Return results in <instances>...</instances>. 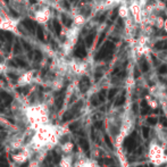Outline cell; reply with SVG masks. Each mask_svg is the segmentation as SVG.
Wrapping results in <instances>:
<instances>
[{
    "label": "cell",
    "instance_id": "obj_1",
    "mask_svg": "<svg viewBox=\"0 0 167 167\" xmlns=\"http://www.w3.org/2000/svg\"><path fill=\"white\" fill-rule=\"evenodd\" d=\"M148 159L155 167H160L167 164L166 147L156 138L151 139L148 146Z\"/></svg>",
    "mask_w": 167,
    "mask_h": 167
},
{
    "label": "cell",
    "instance_id": "obj_2",
    "mask_svg": "<svg viewBox=\"0 0 167 167\" xmlns=\"http://www.w3.org/2000/svg\"><path fill=\"white\" fill-rule=\"evenodd\" d=\"M128 9H130V14L132 15L133 22L135 24H141L142 23V17H143V8L139 3L138 0H132L131 3L128 5Z\"/></svg>",
    "mask_w": 167,
    "mask_h": 167
},
{
    "label": "cell",
    "instance_id": "obj_3",
    "mask_svg": "<svg viewBox=\"0 0 167 167\" xmlns=\"http://www.w3.org/2000/svg\"><path fill=\"white\" fill-rule=\"evenodd\" d=\"M118 16L125 20V18H128L130 17V9H128V5L125 2H122L119 8H118Z\"/></svg>",
    "mask_w": 167,
    "mask_h": 167
},
{
    "label": "cell",
    "instance_id": "obj_4",
    "mask_svg": "<svg viewBox=\"0 0 167 167\" xmlns=\"http://www.w3.org/2000/svg\"><path fill=\"white\" fill-rule=\"evenodd\" d=\"M146 99H147V104L149 105V107H151V108H157L158 106H159V101H158L157 99L155 98V97H152V95H147L146 97Z\"/></svg>",
    "mask_w": 167,
    "mask_h": 167
},
{
    "label": "cell",
    "instance_id": "obj_5",
    "mask_svg": "<svg viewBox=\"0 0 167 167\" xmlns=\"http://www.w3.org/2000/svg\"><path fill=\"white\" fill-rule=\"evenodd\" d=\"M23 25L25 26V29L30 30V32H34L35 24H34V22H32L31 20H24L23 21Z\"/></svg>",
    "mask_w": 167,
    "mask_h": 167
},
{
    "label": "cell",
    "instance_id": "obj_6",
    "mask_svg": "<svg viewBox=\"0 0 167 167\" xmlns=\"http://www.w3.org/2000/svg\"><path fill=\"white\" fill-rule=\"evenodd\" d=\"M0 97H1V99L5 100V104H6V105H9V102L12 101V97H10L8 93H6L5 91L0 92Z\"/></svg>",
    "mask_w": 167,
    "mask_h": 167
},
{
    "label": "cell",
    "instance_id": "obj_7",
    "mask_svg": "<svg viewBox=\"0 0 167 167\" xmlns=\"http://www.w3.org/2000/svg\"><path fill=\"white\" fill-rule=\"evenodd\" d=\"M36 35H38V39H39L40 41H44V34H43V30H42V27L40 26V25H38V27H36Z\"/></svg>",
    "mask_w": 167,
    "mask_h": 167
},
{
    "label": "cell",
    "instance_id": "obj_8",
    "mask_svg": "<svg viewBox=\"0 0 167 167\" xmlns=\"http://www.w3.org/2000/svg\"><path fill=\"white\" fill-rule=\"evenodd\" d=\"M53 27H55V31H56V34H60V32H62V27H60V24H59V22L57 20L53 21Z\"/></svg>",
    "mask_w": 167,
    "mask_h": 167
},
{
    "label": "cell",
    "instance_id": "obj_9",
    "mask_svg": "<svg viewBox=\"0 0 167 167\" xmlns=\"http://www.w3.org/2000/svg\"><path fill=\"white\" fill-rule=\"evenodd\" d=\"M21 50H22V48H21L20 42H18V41H16V42H15V46H14V53H21Z\"/></svg>",
    "mask_w": 167,
    "mask_h": 167
},
{
    "label": "cell",
    "instance_id": "obj_10",
    "mask_svg": "<svg viewBox=\"0 0 167 167\" xmlns=\"http://www.w3.org/2000/svg\"><path fill=\"white\" fill-rule=\"evenodd\" d=\"M16 63H17V65H20L21 67H26V63L24 62V60H22V59L16 58Z\"/></svg>",
    "mask_w": 167,
    "mask_h": 167
},
{
    "label": "cell",
    "instance_id": "obj_11",
    "mask_svg": "<svg viewBox=\"0 0 167 167\" xmlns=\"http://www.w3.org/2000/svg\"><path fill=\"white\" fill-rule=\"evenodd\" d=\"M63 100H64V97H60V98H58L57 100H56V105H57V107H58V108H60V107H62Z\"/></svg>",
    "mask_w": 167,
    "mask_h": 167
},
{
    "label": "cell",
    "instance_id": "obj_12",
    "mask_svg": "<svg viewBox=\"0 0 167 167\" xmlns=\"http://www.w3.org/2000/svg\"><path fill=\"white\" fill-rule=\"evenodd\" d=\"M22 44H23V47L25 48V49L29 50V51H31V46H30V43H27L25 40H22Z\"/></svg>",
    "mask_w": 167,
    "mask_h": 167
},
{
    "label": "cell",
    "instance_id": "obj_13",
    "mask_svg": "<svg viewBox=\"0 0 167 167\" xmlns=\"http://www.w3.org/2000/svg\"><path fill=\"white\" fill-rule=\"evenodd\" d=\"M41 59H42V53L36 50V51H35V60H36V62H40Z\"/></svg>",
    "mask_w": 167,
    "mask_h": 167
},
{
    "label": "cell",
    "instance_id": "obj_14",
    "mask_svg": "<svg viewBox=\"0 0 167 167\" xmlns=\"http://www.w3.org/2000/svg\"><path fill=\"white\" fill-rule=\"evenodd\" d=\"M126 84H128V86L134 85V79H132V77H128V81H126Z\"/></svg>",
    "mask_w": 167,
    "mask_h": 167
},
{
    "label": "cell",
    "instance_id": "obj_15",
    "mask_svg": "<svg viewBox=\"0 0 167 167\" xmlns=\"http://www.w3.org/2000/svg\"><path fill=\"white\" fill-rule=\"evenodd\" d=\"M63 21H64V23H66V25H67V26H69V25H71V21H69L68 18L65 16V15H63Z\"/></svg>",
    "mask_w": 167,
    "mask_h": 167
},
{
    "label": "cell",
    "instance_id": "obj_16",
    "mask_svg": "<svg viewBox=\"0 0 167 167\" xmlns=\"http://www.w3.org/2000/svg\"><path fill=\"white\" fill-rule=\"evenodd\" d=\"M0 167H8V164L5 159H0Z\"/></svg>",
    "mask_w": 167,
    "mask_h": 167
},
{
    "label": "cell",
    "instance_id": "obj_17",
    "mask_svg": "<svg viewBox=\"0 0 167 167\" xmlns=\"http://www.w3.org/2000/svg\"><path fill=\"white\" fill-rule=\"evenodd\" d=\"M9 14H12V15H13L14 17H17V16H18V14H17L14 9H12V8L9 9Z\"/></svg>",
    "mask_w": 167,
    "mask_h": 167
},
{
    "label": "cell",
    "instance_id": "obj_18",
    "mask_svg": "<svg viewBox=\"0 0 167 167\" xmlns=\"http://www.w3.org/2000/svg\"><path fill=\"white\" fill-rule=\"evenodd\" d=\"M163 29H164L165 32L167 33V18H166V20H164V26H163Z\"/></svg>",
    "mask_w": 167,
    "mask_h": 167
},
{
    "label": "cell",
    "instance_id": "obj_19",
    "mask_svg": "<svg viewBox=\"0 0 167 167\" xmlns=\"http://www.w3.org/2000/svg\"><path fill=\"white\" fill-rule=\"evenodd\" d=\"M9 77H12L13 80H16L17 79V76L14 74V73H9Z\"/></svg>",
    "mask_w": 167,
    "mask_h": 167
},
{
    "label": "cell",
    "instance_id": "obj_20",
    "mask_svg": "<svg viewBox=\"0 0 167 167\" xmlns=\"http://www.w3.org/2000/svg\"><path fill=\"white\" fill-rule=\"evenodd\" d=\"M63 6L66 7V8H68V3H67V2H63Z\"/></svg>",
    "mask_w": 167,
    "mask_h": 167
},
{
    "label": "cell",
    "instance_id": "obj_21",
    "mask_svg": "<svg viewBox=\"0 0 167 167\" xmlns=\"http://www.w3.org/2000/svg\"><path fill=\"white\" fill-rule=\"evenodd\" d=\"M31 1V3H35L36 2V0H30Z\"/></svg>",
    "mask_w": 167,
    "mask_h": 167
},
{
    "label": "cell",
    "instance_id": "obj_22",
    "mask_svg": "<svg viewBox=\"0 0 167 167\" xmlns=\"http://www.w3.org/2000/svg\"><path fill=\"white\" fill-rule=\"evenodd\" d=\"M1 101H2V99H1V97H0V104H1Z\"/></svg>",
    "mask_w": 167,
    "mask_h": 167
},
{
    "label": "cell",
    "instance_id": "obj_23",
    "mask_svg": "<svg viewBox=\"0 0 167 167\" xmlns=\"http://www.w3.org/2000/svg\"><path fill=\"white\" fill-rule=\"evenodd\" d=\"M5 1H6V2H8V1H9V0H5Z\"/></svg>",
    "mask_w": 167,
    "mask_h": 167
},
{
    "label": "cell",
    "instance_id": "obj_24",
    "mask_svg": "<svg viewBox=\"0 0 167 167\" xmlns=\"http://www.w3.org/2000/svg\"><path fill=\"white\" fill-rule=\"evenodd\" d=\"M0 62H1V58H0Z\"/></svg>",
    "mask_w": 167,
    "mask_h": 167
},
{
    "label": "cell",
    "instance_id": "obj_25",
    "mask_svg": "<svg viewBox=\"0 0 167 167\" xmlns=\"http://www.w3.org/2000/svg\"><path fill=\"white\" fill-rule=\"evenodd\" d=\"M165 167H167V164H166V166H165Z\"/></svg>",
    "mask_w": 167,
    "mask_h": 167
}]
</instances>
